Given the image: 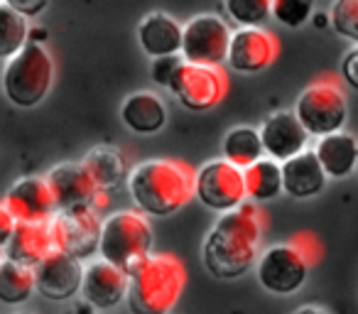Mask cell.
<instances>
[{"instance_id": "obj_26", "label": "cell", "mask_w": 358, "mask_h": 314, "mask_svg": "<svg viewBox=\"0 0 358 314\" xmlns=\"http://www.w3.org/2000/svg\"><path fill=\"white\" fill-rule=\"evenodd\" d=\"M35 292V270L3 255L0 258V302L8 307H17V304H25Z\"/></svg>"}, {"instance_id": "obj_16", "label": "cell", "mask_w": 358, "mask_h": 314, "mask_svg": "<svg viewBox=\"0 0 358 314\" xmlns=\"http://www.w3.org/2000/svg\"><path fill=\"white\" fill-rule=\"evenodd\" d=\"M263 140V152L268 160H275L278 165L292 160L294 155L304 152L309 145V135L297 120L294 110H275L273 115L263 120L258 128Z\"/></svg>"}, {"instance_id": "obj_25", "label": "cell", "mask_w": 358, "mask_h": 314, "mask_svg": "<svg viewBox=\"0 0 358 314\" xmlns=\"http://www.w3.org/2000/svg\"><path fill=\"white\" fill-rule=\"evenodd\" d=\"M243 187H245V199L250 204H268L275 201L282 194V170L275 160H258L243 170Z\"/></svg>"}, {"instance_id": "obj_30", "label": "cell", "mask_w": 358, "mask_h": 314, "mask_svg": "<svg viewBox=\"0 0 358 314\" xmlns=\"http://www.w3.org/2000/svg\"><path fill=\"white\" fill-rule=\"evenodd\" d=\"M314 15L312 0H270V17L285 27H302Z\"/></svg>"}, {"instance_id": "obj_31", "label": "cell", "mask_w": 358, "mask_h": 314, "mask_svg": "<svg viewBox=\"0 0 358 314\" xmlns=\"http://www.w3.org/2000/svg\"><path fill=\"white\" fill-rule=\"evenodd\" d=\"M182 64H185V59H182L179 55L162 57V59H152V64H150V79H152L159 89H169L174 74H177Z\"/></svg>"}, {"instance_id": "obj_2", "label": "cell", "mask_w": 358, "mask_h": 314, "mask_svg": "<svg viewBox=\"0 0 358 314\" xmlns=\"http://www.w3.org/2000/svg\"><path fill=\"white\" fill-rule=\"evenodd\" d=\"M125 187L135 211L148 219H167L194 199V167L172 157H152L130 167Z\"/></svg>"}, {"instance_id": "obj_19", "label": "cell", "mask_w": 358, "mask_h": 314, "mask_svg": "<svg viewBox=\"0 0 358 314\" xmlns=\"http://www.w3.org/2000/svg\"><path fill=\"white\" fill-rule=\"evenodd\" d=\"M280 170H282V194L292 197V199H312V197L322 194L329 182L314 150L294 155L292 160L280 165Z\"/></svg>"}, {"instance_id": "obj_4", "label": "cell", "mask_w": 358, "mask_h": 314, "mask_svg": "<svg viewBox=\"0 0 358 314\" xmlns=\"http://www.w3.org/2000/svg\"><path fill=\"white\" fill-rule=\"evenodd\" d=\"M322 258V245L312 234H297L287 243L263 250L255 263V275L263 290L278 297H289L307 285L309 270Z\"/></svg>"}, {"instance_id": "obj_8", "label": "cell", "mask_w": 358, "mask_h": 314, "mask_svg": "<svg viewBox=\"0 0 358 314\" xmlns=\"http://www.w3.org/2000/svg\"><path fill=\"white\" fill-rule=\"evenodd\" d=\"M231 27L216 13H201L194 15L182 25V50L179 57L187 64L196 66H211L219 69L226 64V55H229V42H231Z\"/></svg>"}, {"instance_id": "obj_3", "label": "cell", "mask_w": 358, "mask_h": 314, "mask_svg": "<svg viewBox=\"0 0 358 314\" xmlns=\"http://www.w3.org/2000/svg\"><path fill=\"white\" fill-rule=\"evenodd\" d=\"M187 287L185 263L172 253H152L128 273L130 314H169Z\"/></svg>"}, {"instance_id": "obj_24", "label": "cell", "mask_w": 358, "mask_h": 314, "mask_svg": "<svg viewBox=\"0 0 358 314\" xmlns=\"http://www.w3.org/2000/svg\"><path fill=\"white\" fill-rule=\"evenodd\" d=\"M263 157L265 152H263V140H260L258 128H253V125H236V128H231L224 135L221 160L238 167L241 172L248 170L250 165H255Z\"/></svg>"}, {"instance_id": "obj_12", "label": "cell", "mask_w": 358, "mask_h": 314, "mask_svg": "<svg viewBox=\"0 0 358 314\" xmlns=\"http://www.w3.org/2000/svg\"><path fill=\"white\" fill-rule=\"evenodd\" d=\"M45 180L52 190V197H55L57 211L81 209V206L101 211L103 206H108V194H103L94 185V180L81 167V162H59L47 172Z\"/></svg>"}, {"instance_id": "obj_6", "label": "cell", "mask_w": 358, "mask_h": 314, "mask_svg": "<svg viewBox=\"0 0 358 314\" xmlns=\"http://www.w3.org/2000/svg\"><path fill=\"white\" fill-rule=\"evenodd\" d=\"M155 248V231L145 214L135 209L113 211L103 219L99 258L120 268L125 275L143 263Z\"/></svg>"}, {"instance_id": "obj_21", "label": "cell", "mask_w": 358, "mask_h": 314, "mask_svg": "<svg viewBox=\"0 0 358 314\" xmlns=\"http://www.w3.org/2000/svg\"><path fill=\"white\" fill-rule=\"evenodd\" d=\"M120 120L135 135H157L167 125V106L155 91H135L125 96Z\"/></svg>"}, {"instance_id": "obj_40", "label": "cell", "mask_w": 358, "mask_h": 314, "mask_svg": "<svg viewBox=\"0 0 358 314\" xmlns=\"http://www.w3.org/2000/svg\"><path fill=\"white\" fill-rule=\"evenodd\" d=\"M356 172H358V167H356Z\"/></svg>"}, {"instance_id": "obj_13", "label": "cell", "mask_w": 358, "mask_h": 314, "mask_svg": "<svg viewBox=\"0 0 358 314\" xmlns=\"http://www.w3.org/2000/svg\"><path fill=\"white\" fill-rule=\"evenodd\" d=\"M280 42L265 27H243L231 32L226 66L236 74H260L278 59Z\"/></svg>"}, {"instance_id": "obj_37", "label": "cell", "mask_w": 358, "mask_h": 314, "mask_svg": "<svg viewBox=\"0 0 358 314\" xmlns=\"http://www.w3.org/2000/svg\"><path fill=\"white\" fill-rule=\"evenodd\" d=\"M292 314H329L327 309L317 307V304H304V307H297Z\"/></svg>"}, {"instance_id": "obj_28", "label": "cell", "mask_w": 358, "mask_h": 314, "mask_svg": "<svg viewBox=\"0 0 358 314\" xmlns=\"http://www.w3.org/2000/svg\"><path fill=\"white\" fill-rule=\"evenodd\" d=\"M224 10L231 20L243 27H263L270 20V0H226Z\"/></svg>"}, {"instance_id": "obj_27", "label": "cell", "mask_w": 358, "mask_h": 314, "mask_svg": "<svg viewBox=\"0 0 358 314\" xmlns=\"http://www.w3.org/2000/svg\"><path fill=\"white\" fill-rule=\"evenodd\" d=\"M30 22L17 15L8 0H0V59H10L27 45Z\"/></svg>"}, {"instance_id": "obj_35", "label": "cell", "mask_w": 358, "mask_h": 314, "mask_svg": "<svg viewBox=\"0 0 358 314\" xmlns=\"http://www.w3.org/2000/svg\"><path fill=\"white\" fill-rule=\"evenodd\" d=\"M62 314H99V312H96L91 304H86L84 299H74V302H71Z\"/></svg>"}, {"instance_id": "obj_39", "label": "cell", "mask_w": 358, "mask_h": 314, "mask_svg": "<svg viewBox=\"0 0 358 314\" xmlns=\"http://www.w3.org/2000/svg\"><path fill=\"white\" fill-rule=\"evenodd\" d=\"M17 314H32V312H17Z\"/></svg>"}, {"instance_id": "obj_1", "label": "cell", "mask_w": 358, "mask_h": 314, "mask_svg": "<svg viewBox=\"0 0 358 314\" xmlns=\"http://www.w3.org/2000/svg\"><path fill=\"white\" fill-rule=\"evenodd\" d=\"M263 234L265 216L250 201H245L231 214L219 216L201 245L204 268L216 280L243 278L258 263Z\"/></svg>"}, {"instance_id": "obj_18", "label": "cell", "mask_w": 358, "mask_h": 314, "mask_svg": "<svg viewBox=\"0 0 358 314\" xmlns=\"http://www.w3.org/2000/svg\"><path fill=\"white\" fill-rule=\"evenodd\" d=\"M138 45L152 59L179 55V50H182V22L162 10L148 13L138 25Z\"/></svg>"}, {"instance_id": "obj_15", "label": "cell", "mask_w": 358, "mask_h": 314, "mask_svg": "<svg viewBox=\"0 0 358 314\" xmlns=\"http://www.w3.org/2000/svg\"><path fill=\"white\" fill-rule=\"evenodd\" d=\"M84 263L59 250L50 253L35 268V290L50 302H71L81 292Z\"/></svg>"}, {"instance_id": "obj_17", "label": "cell", "mask_w": 358, "mask_h": 314, "mask_svg": "<svg viewBox=\"0 0 358 314\" xmlns=\"http://www.w3.org/2000/svg\"><path fill=\"white\" fill-rule=\"evenodd\" d=\"M79 294L96 312L113 309L128 294V275L101 258L89 260V263H84V280H81Z\"/></svg>"}, {"instance_id": "obj_22", "label": "cell", "mask_w": 358, "mask_h": 314, "mask_svg": "<svg viewBox=\"0 0 358 314\" xmlns=\"http://www.w3.org/2000/svg\"><path fill=\"white\" fill-rule=\"evenodd\" d=\"M314 155L327 180H346L358 167V140L356 135L341 130V133L319 138L314 145Z\"/></svg>"}, {"instance_id": "obj_32", "label": "cell", "mask_w": 358, "mask_h": 314, "mask_svg": "<svg viewBox=\"0 0 358 314\" xmlns=\"http://www.w3.org/2000/svg\"><path fill=\"white\" fill-rule=\"evenodd\" d=\"M341 81L348 89L358 91V47H353L341 62Z\"/></svg>"}, {"instance_id": "obj_14", "label": "cell", "mask_w": 358, "mask_h": 314, "mask_svg": "<svg viewBox=\"0 0 358 314\" xmlns=\"http://www.w3.org/2000/svg\"><path fill=\"white\" fill-rule=\"evenodd\" d=\"M3 206L17 224H50L57 204L45 175H25L8 187Z\"/></svg>"}, {"instance_id": "obj_7", "label": "cell", "mask_w": 358, "mask_h": 314, "mask_svg": "<svg viewBox=\"0 0 358 314\" xmlns=\"http://www.w3.org/2000/svg\"><path fill=\"white\" fill-rule=\"evenodd\" d=\"M294 115L309 138L319 140L341 133L348 120V101L341 81L327 74L304 86L294 104Z\"/></svg>"}, {"instance_id": "obj_38", "label": "cell", "mask_w": 358, "mask_h": 314, "mask_svg": "<svg viewBox=\"0 0 358 314\" xmlns=\"http://www.w3.org/2000/svg\"><path fill=\"white\" fill-rule=\"evenodd\" d=\"M312 17H317V20H314V25L317 27L329 25V13H319V15H312Z\"/></svg>"}, {"instance_id": "obj_5", "label": "cell", "mask_w": 358, "mask_h": 314, "mask_svg": "<svg viewBox=\"0 0 358 314\" xmlns=\"http://www.w3.org/2000/svg\"><path fill=\"white\" fill-rule=\"evenodd\" d=\"M55 57L50 55L45 45L27 42L15 57L6 62L0 86L3 94L17 108H35L50 96L55 86Z\"/></svg>"}, {"instance_id": "obj_9", "label": "cell", "mask_w": 358, "mask_h": 314, "mask_svg": "<svg viewBox=\"0 0 358 314\" xmlns=\"http://www.w3.org/2000/svg\"><path fill=\"white\" fill-rule=\"evenodd\" d=\"M101 211L81 206V209H62L50 219V234L55 250L71 258L91 260V255L99 253V241H101Z\"/></svg>"}, {"instance_id": "obj_33", "label": "cell", "mask_w": 358, "mask_h": 314, "mask_svg": "<svg viewBox=\"0 0 358 314\" xmlns=\"http://www.w3.org/2000/svg\"><path fill=\"white\" fill-rule=\"evenodd\" d=\"M10 3V8L17 13V15H22L25 20H30V17H37L40 13L47 10V0H8Z\"/></svg>"}, {"instance_id": "obj_11", "label": "cell", "mask_w": 358, "mask_h": 314, "mask_svg": "<svg viewBox=\"0 0 358 314\" xmlns=\"http://www.w3.org/2000/svg\"><path fill=\"white\" fill-rule=\"evenodd\" d=\"M169 91L177 96V101L187 110L204 113V110L216 108L224 101L226 91H229V81H226L221 69L196 66L185 62V64L179 66L177 74H174Z\"/></svg>"}, {"instance_id": "obj_10", "label": "cell", "mask_w": 358, "mask_h": 314, "mask_svg": "<svg viewBox=\"0 0 358 314\" xmlns=\"http://www.w3.org/2000/svg\"><path fill=\"white\" fill-rule=\"evenodd\" d=\"M194 199L214 214H231L245 201L243 172L226 160H209L194 170Z\"/></svg>"}, {"instance_id": "obj_41", "label": "cell", "mask_w": 358, "mask_h": 314, "mask_svg": "<svg viewBox=\"0 0 358 314\" xmlns=\"http://www.w3.org/2000/svg\"><path fill=\"white\" fill-rule=\"evenodd\" d=\"M0 258H3V255H0Z\"/></svg>"}, {"instance_id": "obj_20", "label": "cell", "mask_w": 358, "mask_h": 314, "mask_svg": "<svg viewBox=\"0 0 358 314\" xmlns=\"http://www.w3.org/2000/svg\"><path fill=\"white\" fill-rule=\"evenodd\" d=\"M81 167L89 172L94 185L99 187L103 194L123 187L130 175L128 157H125L123 150L115 148V145H94V148L81 157Z\"/></svg>"}, {"instance_id": "obj_36", "label": "cell", "mask_w": 358, "mask_h": 314, "mask_svg": "<svg viewBox=\"0 0 358 314\" xmlns=\"http://www.w3.org/2000/svg\"><path fill=\"white\" fill-rule=\"evenodd\" d=\"M27 42H32V45H45V42H47V30H45V27H30Z\"/></svg>"}, {"instance_id": "obj_34", "label": "cell", "mask_w": 358, "mask_h": 314, "mask_svg": "<svg viewBox=\"0 0 358 314\" xmlns=\"http://www.w3.org/2000/svg\"><path fill=\"white\" fill-rule=\"evenodd\" d=\"M17 221L10 216V211L3 206V201H0V255L6 253L8 243H10L13 238V231H15Z\"/></svg>"}, {"instance_id": "obj_29", "label": "cell", "mask_w": 358, "mask_h": 314, "mask_svg": "<svg viewBox=\"0 0 358 314\" xmlns=\"http://www.w3.org/2000/svg\"><path fill=\"white\" fill-rule=\"evenodd\" d=\"M329 25L338 37L358 47V0H336L329 8Z\"/></svg>"}, {"instance_id": "obj_23", "label": "cell", "mask_w": 358, "mask_h": 314, "mask_svg": "<svg viewBox=\"0 0 358 314\" xmlns=\"http://www.w3.org/2000/svg\"><path fill=\"white\" fill-rule=\"evenodd\" d=\"M50 253H55L50 224H17L3 255L35 270Z\"/></svg>"}]
</instances>
